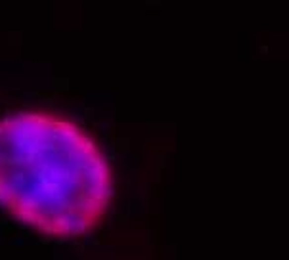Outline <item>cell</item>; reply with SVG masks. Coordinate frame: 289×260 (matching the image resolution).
<instances>
[{"mask_svg": "<svg viewBox=\"0 0 289 260\" xmlns=\"http://www.w3.org/2000/svg\"><path fill=\"white\" fill-rule=\"evenodd\" d=\"M113 195L100 147L61 117L17 111L0 119V205L44 235L94 230Z\"/></svg>", "mask_w": 289, "mask_h": 260, "instance_id": "1", "label": "cell"}]
</instances>
